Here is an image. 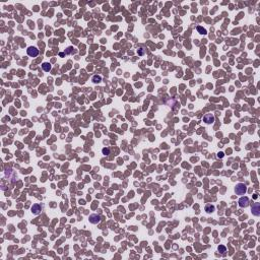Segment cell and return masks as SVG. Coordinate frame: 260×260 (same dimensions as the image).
<instances>
[{
  "instance_id": "1",
  "label": "cell",
  "mask_w": 260,
  "mask_h": 260,
  "mask_svg": "<svg viewBox=\"0 0 260 260\" xmlns=\"http://www.w3.org/2000/svg\"><path fill=\"white\" fill-rule=\"evenodd\" d=\"M236 194L238 195H244L247 192V186L244 184V183H239V184L236 185Z\"/></svg>"
},
{
  "instance_id": "2",
  "label": "cell",
  "mask_w": 260,
  "mask_h": 260,
  "mask_svg": "<svg viewBox=\"0 0 260 260\" xmlns=\"http://www.w3.org/2000/svg\"><path fill=\"white\" fill-rule=\"evenodd\" d=\"M27 53L29 56H31V57H37L38 55H39V50H38L36 47H29L28 50H27Z\"/></svg>"
},
{
  "instance_id": "3",
  "label": "cell",
  "mask_w": 260,
  "mask_h": 260,
  "mask_svg": "<svg viewBox=\"0 0 260 260\" xmlns=\"http://www.w3.org/2000/svg\"><path fill=\"white\" fill-rule=\"evenodd\" d=\"M214 120H215L214 115L211 114V113H208V114H206L205 116L203 117V121L205 122L206 124H212V123L214 122Z\"/></svg>"
},
{
  "instance_id": "4",
  "label": "cell",
  "mask_w": 260,
  "mask_h": 260,
  "mask_svg": "<svg viewBox=\"0 0 260 260\" xmlns=\"http://www.w3.org/2000/svg\"><path fill=\"white\" fill-rule=\"evenodd\" d=\"M249 198L247 197V196H243V197H241L240 199H239V205H240L241 207H247L249 205Z\"/></svg>"
},
{
  "instance_id": "5",
  "label": "cell",
  "mask_w": 260,
  "mask_h": 260,
  "mask_svg": "<svg viewBox=\"0 0 260 260\" xmlns=\"http://www.w3.org/2000/svg\"><path fill=\"white\" fill-rule=\"evenodd\" d=\"M101 220H102V217H101V215H99V214H91L89 215V221H91L92 224H93V225H97V224H99L100 221H101Z\"/></svg>"
},
{
  "instance_id": "6",
  "label": "cell",
  "mask_w": 260,
  "mask_h": 260,
  "mask_svg": "<svg viewBox=\"0 0 260 260\" xmlns=\"http://www.w3.org/2000/svg\"><path fill=\"white\" fill-rule=\"evenodd\" d=\"M31 210H32V212H33L34 214L38 215V214H41V211H42V206L40 205V204L36 203V204H34V205L32 206Z\"/></svg>"
},
{
  "instance_id": "7",
  "label": "cell",
  "mask_w": 260,
  "mask_h": 260,
  "mask_svg": "<svg viewBox=\"0 0 260 260\" xmlns=\"http://www.w3.org/2000/svg\"><path fill=\"white\" fill-rule=\"evenodd\" d=\"M252 212L255 215H259L260 214V205L259 203H254L252 206Z\"/></svg>"
},
{
  "instance_id": "8",
  "label": "cell",
  "mask_w": 260,
  "mask_h": 260,
  "mask_svg": "<svg viewBox=\"0 0 260 260\" xmlns=\"http://www.w3.org/2000/svg\"><path fill=\"white\" fill-rule=\"evenodd\" d=\"M42 68H43L44 71L49 72V71L51 70V68H52V66H51L50 63H48V62H44L43 64H42Z\"/></svg>"
},
{
  "instance_id": "9",
  "label": "cell",
  "mask_w": 260,
  "mask_h": 260,
  "mask_svg": "<svg viewBox=\"0 0 260 260\" xmlns=\"http://www.w3.org/2000/svg\"><path fill=\"white\" fill-rule=\"evenodd\" d=\"M205 211L207 212V214H210V212L214 211V206L212 205V204H207V205L205 206Z\"/></svg>"
},
{
  "instance_id": "10",
  "label": "cell",
  "mask_w": 260,
  "mask_h": 260,
  "mask_svg": "<svg viewBox=\"0 0 260 260\" xmlns=\"http://www.w3.org/2000/svg\"><path fill=\"white\" fill-rule=\"evenodd\" d=\"M92 80L95 83H99V82H101L102 81V77L101 76H99V75H93L92 76Z\"/></svg>"
},
{
  "instance_id": "11",
  "label": "cell",
  "mask_w": 260,
  "mask_h": 260,
  "mask_svg": "<svg viewBox=\"0 0 260 260\" xmlns=\"http://www.w3.org/2000/svg\"><path fill=\"white\" fill-rule=\"evenodd\" d=\"M197 31L199 32V34H201V35H206V29H202L201 27H198L197 28Z\"/></svg>"
},
{
  "instance_id": "12",
  "label": "cell",
  "mask_w": 260,
  "mask_h": 260,
  "mask_svg": "<svg viewBox=\"0 0 260 260\" xmlns=\"http://www.w3.org/2000/svg\"><path fill=\"white\" fill-rule=\"evenodd\" d=\"M219 251L220 253H225V251H227V248H225V246H223V245H220L219 246Z\"/></svg>"
},
{
  "instance_id": "13",
  "label": "cell",
  "mask_w": 260,
  "mask_h": 260,
  "mask_svg": "<svg viewBox=\"0 0 260 260\" xmlns=\"http://www.w3.org/2000/svg\"><path fill=\"white\" fill-rule=\"evenodd\" d=\"M103 155H105V156H109L110 155V150L108 147H105V148H103Z\"/></svg>"
},
{
  "instance_id": "14",
  "label": "cell",
  "mask_w": 260,
  "mask_h": 260,
  "mask_svg": "<svg viewBox=\"0 0 260 260\" xmlns=\"http://www.w3.org/2000/svg\"><path fill=\"white\" fill-rule=\"evenodd\" d=\"M74 51H73V48L72 47H68V48L66 49L65 51V54H71V53H73Z\"/></svg>"
},
{
  "instance_id": "15",
  "label": "cell",
  "mask_w": 260,
  "mask_h": 260,
  "mask_svg": "<svg viewBox=\"0 0 260 260\" xmlns=\"http://www.w3.org/2000/svg\"><path fill=\"white\" fill-rule=\"evenodd\" d=\"M138 54H139V55H143V54H144V49H143V48H140L139 51H138Z\"/></svg>"
},
{
  "instance_id": "16",
  "label": "cell",
  "mask_w": 260,
  "mask_h": 260,
  "mask_svg": "<svg viewBox=\"0 0 260 260\" xmlns=\"http://www.w3.org/2000/svg\"><path fill=\"white\" fill-rule=\"evenodd\" d=\"M217 156H219V157H223L224 156V152H220L219 155H217Z\"/></svg>"
}]
</instances>
